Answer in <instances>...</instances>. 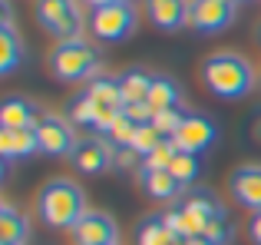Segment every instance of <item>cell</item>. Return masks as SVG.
<instances>
[{
  "mask_svg": "<svg viewBox=\"0 0 261 245\" xmlns=\"http://www.w3.org/2000/svg\"><path fill=\"white\" fill-rule=\"evenodd\" d=\"M255 66L235 50H218L202 63V83L218 100H242L255 90Z\"/></svg>",
  "mask_w": 261,
  "mask_h": 245,
  "instance_id": "cell-1",
  "label": "cell"
},
{
  "mask_svg": "<svg viewBox=\"0 0 261 245\" xmlns=\"http://www.w3.org/2000/svg\"><path fill=\"white\" fill-rule=\"evenodd\" d=\"M33 206H37V215L46 229H73L86 215V195L73 179L57 176L40 186Z\"/></svg>",
  "mask_w": 261,
  "mask_h": 245,
  "instance_id": "cell-2",
  "label": "cell"
},
{
  "mask_svg": "<svg viewBox=\"0 0 261 245\" xmlns=\"http://www.w3.org/2000/svg\"><path fill=\"white\" fill-rule=\"evenodd\" d=\"M46 66L53 70V77L63 83H80V80H96L99 77L102 57L96 50V43H89L86 37H73V40H60L53 46Z\"/></svg>",
  "mask_w": 261,
  "mask_h": 245,
  "instance_id": "cell-3",
  "label": "cell"
},
{
  "mask_svg": "<svg viewBox=\"0 0 261 245\" xmlns=\"http://www.w3.org/2000/svg\"><path fill=\"white\" fill-rule=\"evenodd\" d=\"M136 27H139V13H136V4H129V0L96 7L89 17V30L99 43H122L136 33Z\"/></svg>",
  "mask_w": 261,
  "mask_h": 245,
  "instance_id": "cell-4",
  "label": "cell"
},
{
  "mask_svg": "<svg viewBox=\"0 0 261 245\" xmlns=\"http://www.w3.org/2000/svg\"><path fill=\"white\" fill-rule=\"evenodd\" d=\"M37 23L60 43V40L83 37L86 20L80 0H37Z\"/></svg>",
  "mask_w": 261,
  "mask_h": 245,
  "instance_id": "cell-5",
  "label": "cell"
},
{
  "mask_svg": "<svg viewBox=\"0 0 261 245\" xmlns=\"http://www.w3.org/2000/svg\"><path fill=\"white\" fill-rule=\"evenodd\" d=\"M73 122L66 116H60V113H43L40 122L33 126V133H37L40 139V153L46 156H70L73 149H76V133H73Z\"/></svg>",
  "mask_w": 261,
  "mask_h": 245,
  "instance_id": "cell-6",
  "label": "cell"
},
{
  "mask_svg": "<svg viewBox=\"0 0 261 245\" xmlns=\"http://www.w3.org/2000/svg\"><path fill=\"white\" fill-rule=\"evenodd\" d=\"M238 0H192L189 27L198 33H222L235 23Z\"/></svg>",
  "mask_w": 261,
  "mask_h": 245,
  "instance_id": "cell-7",
  "label": "cell"
},
{
  "mask_svg": "<svg viewBox=\"0 0 261 245\" xmlns=\"http://www.w3.org/2000/svg\"><path fill=\"white\" fill-rule=\"evenodd\" d=\"M113 153H116V146L106 136L96 133V136H83V139L76 142V149L70 153V162H73V169L83 173V176H99L113 166Z\"/></svg>",
  "mask_w": 261,
  "mask_h": 245,
  "instance_id": "cell-8",
  "label": "cell"
},
{
  "mask_svg": "<svg viewBox=\"0 0 261 245\" xmlns=\"http://www.w3.org/2000/svg\"><path fill=\"white\" fill-rule=\"evenodd\" d=\"M73 245H119V226L109 212L86 209V215L70 229Z\"/></svg>",
  "mask_w": 261,
  "mask_h": 245,
  "instance_id": "cell-9",
  "label": "cell"
},
{
  "mask_svg": "<svg viewBox=\"0 0 261 245\" xmlns=\"http://www.w3.org/2000/svg\"><path fill=\"white\" fill-rule=\"evenodd\" d=\"M175 139V146L182 149V153H205L208 146H215V139H218V126L212 119H205V116H198V113H189L185 116V122L178 126V133L172 136Z\"/></svg>",
  "mask_w": 261,
  "mask_h": 245,
  "instance_id": "cell-10",
  "label": "cell"
},
{
  "mask_svg": "<svg viewBox=\"0 0 261 245\" xmlns=\"http://www.w3.org/2000/svg\"><path fill=\"white\" fill-rule=\"evenodd\" d=\"M228 192L248 212H261V166L248 162V166H238L228 176Z\"/></svg>",
  "mask_w": 261,
  "mask_h": 245,
  "instance_id": "cell-11",
  "label": "cell"
},
{
  "mask_svg": "<svg viewBox=\"0 0 261 245\" xmlns=\"http://www.w3.org/2000/svg\"><path fill=\"white\" fill-rule=\"evenodd\" d=\"M136 176H139V186L142 192L149 195V199L155 202H178L189 189L182 186V182L175 179L169 169H149V166H139L136 169Z\"/></svg>",
  "mask_w": 261,
  "mask_h": 245,
  "instance_id": "cell-12",
  "label": "cell"
},
{
  "mask_svg": "<svg viewBox=\"0 0 261 245\" xmlns=\"http://www.w3.org/2000/svg\"><path fill=\"white\" fill-rule=\"evenodd\" d=\"M146 17L162 33H175L182 27H189L192 0H146Z\"/></svg>",
  "mask_w": 261,
  "mask_h": 245,
  "instance_id": "cell-13",
  "label": "cell"
},
{
  "mask_svg": "<svg viewBox=\"0 0 261 245\" xmlns=\"http://www.w3.org/2000/svg\"><path fill=\"white\" fill-rule=\"evenodd\" d=\"M40 116H43L40 106L27 96H17V93L0 103V126L4 129H33L40 122Z\"/></svg>",
  "mask_w": 261,
  "mask_h": 245,
  "instance_id": "cell-14",
  "label": "cell"
},
{
  "mask_svg": "<svg viewBox=\"0 0 261 245\" xmlns=\"http://www.w3.org/2000/svg\"><path fill=\"white\" fill-rule=\"evenodd\" d=\"M33 153H40V139L33 129H4L0 126V156H4V162L30 159Z\"/></svg>",
  "mask_w": 261,
  "mask_h": 245,
  "instance_id": "cell-15",
  "label": "cell"
},
{
  "mask_svg": "<svg viewBox=\"0 0 261 245\" xmlns=\"http://www.w3.org/2000/svg\"><path fill=\"white\" fill-rule=\"evenodd\" d=\"M27 239H30L27 215L10 202H0V245H27Z\"/></svg>",
  "mask_w": 261,
  "mask_h": 245,
  "instance_id": "cell-16",
  "label": "cell"
},
{
  "mask_svg": "<svg viewBox=\"0 0 261 245\" xmlns=\"http://www.w3.org/2000/svg\"><path fill=\"white\" fill-rule=\"evenodd\" d=\"M86 93L93 96L96 106L102 110H122L126 100H122V86H119V77H109V73H99L96 80H89Z\"/></svg>",
  "mask_w": 261,
  "mask_h": 245,
  "instance_id": "cell-17",
  "label": "cell"
},
{
  "mask_svg": "<svg viewBox=\"0 0 261 245\" xmlns=\"http://www.w3.org/2000/svg\"><path fill=\"white\" fill-rule=\"evenodd\" d=\"M178 100H182V90L172 77L166 73H152V86H149V106L155 113L159 110H178Z\"/></svg>",
  "mask_w": 261,
  "mask_h": 245,
  "instance_id": "cell-18",
  "label": "cell"
},
{
  "mask_svg": "<svg viewBox=\"0 0 261 245\" xmlns=\"http://www.w3.org/2000/svg\"><path fill=\"white\" fill-rule=\"evenodd\" d=\"M122 86V100L129 103H149V86H152V73L142 70V66H129L126 73L119 77Z\"/></svg>",
  "mask_w": 261,
  "mask_h": 245,
  "instance_id": "cell-19",
  "label": "cell"
},
{
  "mask_svg": "<svg viewBox=\"0 0 261 245\" xmlns=\"http://www.w3.org/2000/svg\"><path fill=\"white\" fill-rule=\"evenodd\" d=\"M20 60H23V43L13 30V20H4L0 23V73H13Z\"/></svg>",
  "mask_w": 261,
  "mask_h": 245,
  "instance_id": "cell-20",
  "label": "cell"
},
{
  "mask_svg": "<svg viewBox=\"0 0 261 245\" xmlns=\"http://www.w3.org/2000/svg\"><path fill=\"white\" fill-rule=\"evenodd\" d=\"M175 235L169 229L166 215H146L136 226V245H172Z\"/></svg>",
  "mask_w": 261,
  "mask_h": 245,
  "instance_id": "cell-21",
  "label": "cell"
},
{
  "mask_svg": "<svg viewBox=\"0 0 261 245\" xmlns=\"http://www.w3.org/2000/svg\"><path fill=\"white\" fill-rule=\"evenodd\" d=\"M162 215H166V222H169V229H172L175 239H195V235L205 232V222H198L192 212H185L178 202H172L169 212H162Z\"/></svg>",
  "mask_w": 261,
  "mask_h": 245,
  "instance_id": "cell-22",
  "label": "cell"
},
{
  "mask_svg": "<svg viewBox=\"0 0 261 245\" xmlns=\"http://www.w3.org/2000/svg\"><path fill=\"white\" fill-rule=\"evenodd\" d=\"M178 206H182L185 212H192L198 222H208L212 215L218 212V199L208 192V189H189V192L178 199Z\"/></svg>",
  "mask_w": 261,
  "mask_h": 245,
  "instance_id": "cell-23",
  "label": "cell"
},
{
  "mask_svg": "<svg viewBox=\"0 0 261 245\" xmlns=\"http://www.w3.org/2000/svg\"><path fill=\"white\" fill-rule=\"evenodd\" d=\"M202 235L212 245H228L231 239H235V215H231L225 206H218V212L205 222V232Z\"/></svg>",
  "mask_w": 261,
  "mask_h": 245,
  "instance_id": "cell-24",
  "label": "cell"
},
{
  "mask_svg": "<svg viewBox=\"0 0 261 245\" xmlns=\"http://www.w3.org/2000/svg\"><path fill=\"white\" fill-rule=\"evenodd\" d=\"M169 173H172L185 189H192L198 179H202V159H198L195 153H182V149H178L172 166H169Z\"/></svg>",
  "mask_w": 261,
  "mask_h": 245,
  "instance_id": "cell-25",
  "label": "cell"
},
{
  "mask_svg": "<svg viewBox=\"0 0 261 245\" xmlns=\"http://www.w3.org/2000/svg\"><path fill=\"white\" fill-rule=\"evenodd\" d=\"M66 119H70L73 126H96V119H99V106L93 103L89 93H80V96H73L70 103H66Z\"/></svg>",
  "mask_w": 261,
  "mask_h": 245,
  "instance_id": "cell-26",
  "label": "cell"
},
{
  "mask_svg": "<svg viewBox=\"0 0 261 245\" xmlns=\"http://www.w3.org/2000/svg\"><path fill=\"white\" fill-rule=\"evenodd\" d=\"M99 136H106L113 146H133V136H136V122L126 116V113H119L113 122H109V129L106 133H99Z\"/></svg>",
  "mask_w": 261,
  "mask_h": 245,
  "instance_id": "cell-27",
  "label": "cell"
},
{
  "mask_svg": "<svg viewBox=\"0 0 261 245\" xmlns=\"http://www.w3.org/2000/svg\"><path fill=\"white\" fill-rule=\"evenodd\" d=\"M175 153H178L175 139H172V136H166V139H162L159 146L142 159V166H149V169H169V166H172V159H175Z\"/></svg>",
  "mask_w": 261,
  "mask_h": 245,
  "instance_id": "cell-28",
  "label": "cell"
},
{
  "mask_svg": "<svg viewBox=\"0 0 261 245\" xmlns=\"http://www.w3.org/2000/svg\"><path fill=\"white\" fill-rule=\"evenodd\" d=\"M162 139H166V136H162L159 129L152 126V122H146V126H136V136H133V149H136V153L142 156V159H146V156L152 153V149L159 146Z\"/></svg>",
  "mask_w": 261,
  "mask_h": 245,
  "instance_id": "cell-29",
  "label": "cell"
},
{
  "mask_svg": "<svg viewBox=\"0 0 261 245\" xmlns=\"http://www.w3.org/2000/svg\"><path fill=\"white\" fill-rule=\"evenodd\" d=\"M185 116H189V113H182V110H159V113L152 116V126L159 129L162 136H175L178 126L185 122Z\"/></svg>",
  "mask_w": 261,
  "mask_h": 245,
  "instance_id": "cell-30",
  "label": "cell"
},
{
  "mask_svg": "<svg viewBox=\"0 0 261 245\" xmlns=\"http://www.w3.org/2000/svg\"><path fill=\"white\" fill-rule=\"evenodd\" d=\"M113 166H116V169H122V173H129V169H139V166H142V156L136 153L133 146H116V153H113Z\"/></svg>",
  "mask_w": 261,
  "mask_h": 245,
  "instance_id": "cell-31",
  "label": "cell"
},
{
  "mask_svg": "<svg viewBox=\"0 0 261 245\" xmlns=\"http://www.w3.org/2000/svg\"><path fill=\"white\" fill-rule=\"evenodd\" d=\"M122 113H126L136 126H146V122H152V116H155V110L149 103H129V106H122Z\"/></svg>",
  "mask_w": 261,
  "mask_h": 245,
  "instance_id": "cell-32",
  "label": "cell"
},
{
  "mask_svg": "<svg viewBox=\"0 0 261 245\" xmlns=\"http://www.w3.org/2000/svg\"><path fill=\"white\" fill-rule=\"evenodd\" d=\"M248 239L261 245V212H251V219H248Z\"/></svg>",
  "mask_w": 261,
  "mask_h": 245,
  "instance_id": "cell-33",
  "label": "cell"
},
{
  "mask_svg": "<svg viewBox=\"0 0 261 245\" xmlns=\"http://www.w3.org/2000/svg\"><path fill=\"white\" fill-rule=\"evenodd\" d=\"M248 139L261 149V110H258L255 116H251V122H248Z\"/></svg>",
  "mask_w": 261,
  "mask_h": 245,
  "instance_id": "cell-34",
  "label": "cell"
},
{
  "mask_svg": "<svg viewBox=\"0 0 261 245\" xmlns=\"http://www.w3.org/2000/svg\"><path fill=\"white\" fill-rule=\"evenodd\" d=\"M185 245H212L205 235H195V239H185Z\"/></svg>",
  "mask_w": 261,
  "mask_h": 245,
  "instance_id": "cell-35",
  "label": "cell"
},
{
  "mask_svg": "<svg viewBox=\"0 0 261 245\" xmlns=\"http://www.w3.org/2000/svg\"><path fill=\"white\" fill-rule=\"evenodd\" d=\"M83 4H89L96 10V7H106V4H116V0H83Z\"/></svg>",
  "mask_w": 261,
  "mask_h": 245,
  "instance_id": "cell-36",
  "label": "cell"
},
{
  "mask_svg": "<svg viewBox=\"0 0 261 245\" xmlns=\"http://www.w3.org/2000/svg\"><path fill=\"white\" fill-rule=\"evenodd\" d=\"M172 245H185V239H175V242H172Z\"/></svg>",
  "mask_w": 261,
  "mask_h": 245,
  "instance_id": "cell-37",
  "label": "cell"
},
{
  "mask_svg": "<svg viewBox=\"0 0 261 245\" xmlns=\"http://www.w3.org/2000/svg\"><path fill=\"white\" fill-rule=\"evenodd\" d=\"M129 4H136V0H129Z\"/></svg>",
  "mask_w": 261,
  "mask_h": 245,
  "instance_id": "cell-38",
  "label": "cell"
}]
</instances>
